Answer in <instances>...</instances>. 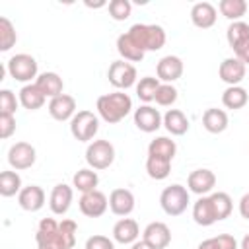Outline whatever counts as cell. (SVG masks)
I'll use <instances>...</instances> for the list:
<instances>
[{
    "instance_id": "cell-1",
    "label": "cell",
    "mask_w": 249,
    "mask_h": 249,
    "mask_svg": "<svg viewBox=\"0 0 249 249\" xmlns=\"http://www.w3.org/2000/svg\"><path fill=\"white\" fill-rule=\"evenodd\" d=\"M97 113L99 117L109 123V124H115V123H121L132 109V99L123 93V91H113V93H105L101 97H97Z\"/></svg>"
},
{
    "instance_id": "cell-2",
    "label": "cell",
    "mask_w": 249,
    "mask_h": 249,
    "mask_svg": "<svg viewBox=\"0 0 249 249\" xmlns=\"http://www.w3.org/2000/svg\"><path fill=\"white\" fill-rule=\"evenodd\" d=\"M128 37L136 43L138 49L146 51H160L165 45V31L161 25L154 23H134L128 31Z\"/></svg>"
},
{
    "instance_id": "cell-3",
    "label": "cell",
    "mask_w": 249,
    "mask_h": 249,
    "mask_svg": "<svg viewBox=\"0 0 249 249\" xmlns=\"http://www.w3.org/2000/svg\"><path fill=\"white\" fill-rule=\"evenodd\" d=\"M160 204H161V210L167 216H179L189 206V191L183 185H179V183L169 185V187H165L161 191Z\"/></svg>"
},
{
    "instance_id": "cell-4",
    "label": "cell",
    "mask_w": 249,
    "mask_h": 249,
    "mask_svg": "<svg viewBox=\"0 0 249 249\" xmlns=\"http://www.w3.org/2000/svg\"><path fill=\"white\" fill-rule=\"evenodd\" d=\"M99 130V119L91 111H78L70 121V132L78 142H89Z\"/></svg>"
},
{
    "instance_id": "cell-5",
    "label": "cell",
    "mask_w": 249,
    "mask_h": 249,
    "mask_svg": "<svg viewBox=\"0 0 249 249\" xmlns=\"http://www.w3.org/2000/svg\"><path fill=\"white\" fill-rule=\"evenodd\" d=\"M86 161L91 169H107L115 161V146L109 140H93L86 148Z\"/></svg>"
},
{
    "instance_id": "cell-6",
    "label": "cell",
    "mask_w": 249,
    "mask_h": 249,
    "mask_svg": "<svg viewBox=\"0 0 249 249\" xmlns=\"http://www.w3.org/2000/svg\"><path fill=\"white\" fill-rule=\"evenodd\" d=\"M6 70L16 82H31L37 78V60L27 53H19L8 60Z\"/></svg>"
},
{
    "instance_id": "cell-7",
    "label": "cell",
    "mask_w": 249,
    "mask_h": 249,
    "mask_svg": "<svg viewBox=\"0 0 249 249\" xmlns=\"http://www.w3.org/2000/svg\"><path fill=\"white\" fill-rule=\"evenodd\" d=\"M107 78L117 89H126L136 84V68L126 60H115L107 70Z\"/></svg>"
},
{
    "instance_id": "cell-8",
    "label": "cell",
    "mask_w": 249,
    "mask_h": 249,
    "mask_svg": "<svg viewBox=\"0 0 249 249\" xmlns=\"http://www.w3.org/2000/svg\"><path fill=\"white\" fill-rule=\"evenodd\" d=\"M37 160V152L31 144L27 142H16L10 146L8 150V163L16 169V171H21V169H29Z\"/></svg>"
},
{
    "instance_id": "cell-9",
    "label": "cell",
    "mask_w": 249,
    "mask_h": 249,
    "mask_svg": "<svg viewBox=\"0 0 249 249\" xmlns=\"http://www.w3.org/2000/svg\"><path fill=\"white\" fill-rule=\"evenodd\" d=\"M78 206H80V212L88 218H99L105 214L107 206H109V198L101 193V191H89V193H84L78 200Z\"/></svg>"
},
{
    "instance_id": "cell-10",
    "label": "cell",
    "mask_w": 249,
    "mask_h": 249,
    "mask_svg": "<svg viewBox=\"0 0 249 249\" xmlns=\"http://www.w3.org/2000/svg\"><path fill=\"white\" fill-rule=\"evenodd\" d=\"M134 124L142 132H156L163 124V117L152 105H140L134 111Z\"/></svg>"
},
{
    "instance_id": "cell-11",
    "label": "cell",
    "mask_w": 249,
    "mask_h": 249,
    "mask_svg": "<svg viewBox=\"0 0 249 249\" xmlns=\"http://www.w3.org/2000/svg\"><path fill=\"white\" fill-rule=\"evenodd\" d=\"M187 187L191 193L204 196L216 187V175L210 169H195L187 177Z\"/></svg>"
},
{
    "instance_id": "cell-12",
    "label": "cell",
    "mask_w": 249,
    "mask_h": 249,
    "mask_svg": "<svg viewBox=\"0 0 249 249\" xmlns=\"http://www.w3.org/2000/svg\"><path fill=\"white\" fill-rule=\"evenodd\" d=\"M142 239L154 249H165L171 243V230L163 222H150L142 231Z\"/></svg>"
},
{
    "instance_id": "cell-13",
    "label": "cell",
    "mask_w": 249,
    "mask_h": 249,
    "mask_svg": "<svg viewBox=\"0 0 249 249\" xmlns=\"http://www.w3.org/2000/svg\"><path fill=\"white\" fill-rule=\"evenodd\" d=\"M49 115L54 121H72L76 115V99L68 93H60L49 101Z\"/></svg>"
},
{
    "instance_id": "cell-14",
    "label": "cell",
    "mask_w": 249,
    "mask_h": 249,
    "mask_svg": "<svg viewBox=\"0 0 249 249\" xmlns=\"http://www.w3.org/2000/svg\"><path fill=\"white\" fill-rule=\"evenodd\" d=\"M156 74H158V80L171 84L183 76V60L175 54H167V56L160 58V62L156 66Z\"/></svg>"
},
{
    "instance_id": "cell-15",
    "label": "cell",
    "mask_w": 249,
    "mask_h": 249,
    "mask_svg": "<svg viewBox=\"0 0 249 249\" xmlns=\"http://www.w3.org/2000/svg\"><path fill=\"white\" fill-rule=\"evenodd\" d=\"M218 76L228 86H239V82L245 78V64L235 56L224 58L218 68Z\"/></svg>"
},
{
    "instance_id": "cell-16",
    "label": "cell",
    "mask_w": 249,
    "mask_h": 249,
    "mask_svg": "<svg viewBox=\"0 0 249 249\" xmlns=\"http://www.w3.org/2000/svg\"><path fill=\"white\" fill-rule=\"evenodd\" d=\"M70 204H72V187H68L64 183L54 185L51 191V196H49V206H51L53 214H56V216L66 214Z\"/></svg>"
},
{
    "instance_id": "cell-17",
    "label": "cell",
    "mask_w": 249,
    "mask_h": 249,
    "mask_svg": "<svg viewBox=\"0 0 249 249\" xmlns=\"http://www.w3.org/2000/svg\"><path fill=\"white\" fill-rule=\"evenodd\" d=\"M109 208L115 216H128L134 210V195L128 189H115L109 195Z\"/></svg>"
},
{
    "instance_id": "cell-18",
    "label": "cell",
    "mask_w": 249,
    "mask_h": 249,
    "mask_svg": "<svg viewBox=\"0 0 249 249\" xmlns=\"http://www.w3.org/2000/svg\"><path fill=\"white\" fill-rule=\"evenodd\" d=\"M18 202L25 212H37L45 204V191L39 185L23 187L18 195Z\"/></svg>"
},
{
    "instance_id": "cell-19",
    "label": "cell",
    "mask_w": 249,
    "mask_h": 249,
    "mask_svg": "<svg viewBox=\"0 0 249 249\" xmlns=\"http://www.w3.org/2000/svg\"><path fill=\"white\" fill-rule=\"evenodd\" d=\"M138 235H140V228H138L136 220H132V218H121L113 226V239L117 243L132 245L134 241H138Z\"/></svg>"
},
{
    "instance_id": "cell-20",
    "label": "cell",
    "mask_w": 249,
    "mask_h": 249,
    "mask_svg": "<svg viewBox=\"0 0 249 249\" xmlns=\"http://www.w3.org/2000/svg\"><path fill=\"white\" fill-rule=\"evenodd\" d=\"M216 18H218V12L210 2H196L191 8V21L200 29L212 27L216 23Z\"/></svg>"
},
{
    "instance_id": "cell-21",
    "label": "cell",
    "mask_w": 249,
    "mask_h": 249,
    "mask_svg": "<svg viewBox=\"0 0 249 249\" xmlns=\"http://www.w3.org/2000/svg\"><path fill=\"white\" fill-rule=\"evenodd\" d=\"M35 86L45 93V97H56L62 93L64 89V84H62V78L56 74V72H43L37 76L35 80Z\"/></svg>"
},
{
    "instance_id": "cell-22",
    "label": "cell",
    "mask_w": 249,
    "mask_h": 249,
    "mask_svg": "<svg viewBox=\"0 0 249 249\" xmlns=\"http://www.w3.org/2000/svg\"><path fill=\"white\" fill-rule=\"evenodd\" d=\"M202 126L210 132V134H220L228 128V113L216 107H210L204 111L202 115Z\"/></svg>"
},
{
    "instance_id": "cell-23",
    "label": "cell",
    "mask_w": 249,
    "mask_h": 249,
    "mask_svg": "<svg viewBox=\"0 0 249 249\" xmlns=\"http://www.w3.org/2000/svg\"><path fill=\"white\" fill-rule=\"evenodd\" d=\"M193 220L198 224V226H212L216 220V214H214V208H212V202H210V196H200L195 204H193Z\"/></svg>"
},
{
    "instance_id": "cell-24",
    "label": "cell",
    "mask_w": 249,
    "mask_h": 249,
    "mask_svg": "<svg viewBox=\"0 0 249 249\" xmlns=\"http://www.w3.org/2000/svg\"><path fill=\"white\" fill-rule=\"evenodd\" d=\"M163 126L169 134L173 136H183L187 130H189V119L185 117L183 111L179 109H169L165 115H163Z\"/></svg>"
},
{
    "instance_id": "cell-25",
    "label": "cell",
    "mask_w": 249,
    "mask_h": 249,
    "mask_svg": "<svg viewBox=\"0 0 249 249\" xmlns=\"http://www.w3.org/2000/svg\"><path fill=\"white\" fill-rule=\"evenodd\" d=\"M45 93L35 86V84H27V86H23L21 89H19V103L25 107V109H29V111H37V109H41L43 105H45Z\"/></svg>"
},
{
    "instance_id": "cell-26",
    "label": "cell",
    "mask_w": 249,
    "mask_h": 249,
    "mask_svg": "<svg viewBox=\"0 0 249 249\" xmlns=\"http://www.w3.org/2000/svg\"><path fill=\"white\" fill-rule=\"evenodd\" d=\"M117 51L123 56V60H128V62H140L146 54L142 49L136 47V43L128 37V33H123L117 37Z\"/></svg>"
},
{
    "instance_id": "cell-27",
    "label": "cell",
    "mask_w": 249,
    "mask_h": 249,
    "mask_svg": "<svg viewBox=\"0 0 249 249\" xmlns=\"http://www.w3.org/2000/svg\"><path fill=\"white\" fill-rule=\"evenodd\" d=\"M247 99H249V93H247V89L241 88V86H228V88L224 89V93H222V103H224V107H226V109H233V111L245 107V105H247Z\"/></svg>"
},
{
    "instance_id": "cell-28",
    "label": "cell",
    "mask_w": 249,
    "mask_h": 249,
    "mask_svg": "<svg viewBox=\"0 0 249 249\" xmlns=\"http://www.w3.org/2000/svg\"><path fill=\"white\" fill-rule=\"evenodd\" d=\"M99 183V177H97V171L91 169V167H84V169H78L72 177V185L84 195V193H89V191H95Z\"/></svg>"
},
{
    "instance_id": "cell-29",
    "label": "cell",
    "mask_w": 249,
    "mask_h": 249,
    "mask_svg": "<svg viewBox=\"0 0 249 249\" xmlns=\"http://www.w3.org/2000/svg\"><path fill=\"white\" fill-rule=\"evenodd\" d=\"M175 152H177V146H175V142H173L171 138H167V136H158V138H154V140L150 142V146H148V156L163 158V160H169V161L173 160Z\"/></svg>"
},
{
    "instance_id": "cell-30",
    "label": "cell",
    "mask_w": 249,
    "mask_h": 249,
    "mask_svg": "<svg viewBox=\"0 0 249 249\" xmlns=\"http://www.w3.org/2000/svg\"><path fill=\"white\" fill-rule=\"evenodd\" d=\"M218 10L230 21H241V18L247 12V2L245 0H220Z\"/></svg>"
},
{
    "instance_id": "cell-31",
    "label": "cell",
    "mask_w": 249,
    "mask_h": 249,
    "mask_svg": "<svg viewBox=\"0 0 249 249\" xmlns=\"http://www.w3.org/2000/svg\"><path fill=\"white\" fill-rule=\"evenodd\" d=\"M210 202H212V208H214V214H216V220H226L230 214H231V208H233V200L228 193L224 191H218V193H212L210 195Z\"/></svg>"
},
{
    "instance_id": "cell-32",
    "label": "cell",
    "mask_w": 249,
    "mask_h": 249,
    "mask_svg": "<svg viewBox=\"0 0 249 249\" xmlns=\"http://www.w3.org/2000/svg\"><path fill=\"white\" fill-rule=\"evenodd\" d=\"M160 80L154 78V76H144L140 78V82L136 84V95L140 101H144V105H148L150 101L156 99V93H158V88H160Z\"/></svg>"
},
{
    "instance_id": "cell-33",
    "label": "cell",
    "mask_w": 249,
    "mask_h": 249,
    "mask_svg": "<svg viewBox=\"0 0 249 249\" xmlns=\"http://www.w3.org/2000/svg\"><path fill=\"white\" fill-rule=\"evenodd\" d=\"M146 171L152 179L161 181L171 173V161L163 160V158H156V156H148L146 160Z\"/></svg>"
},
{
    "instance_id": "cell-34",
    "label": "cell",
    "mask_w": 249,
    "mask_h": 249,
    "mask_svg": "<svg viewBox=\"0 0 249 249\" xmlns=\"http://www.w3.org/2000/svg\"><path fill=\"white\" fill-rule=\"evenodd\" d=\"M21 191V177L18 171H2L0 173V195L2 196H14Z\"/></svg>"
},
{
    "instance_id": "cell-35",
    "label": "cell",
    "mask_w": 249,
    "mask_h": 249,
    "mask_svg": "<svg viewBox=\"0 0 249 249\" xmlns=\"http://www.w3.org/2000/svg\"><path fill=\"white\" fill-rule=\"evenodd\" d=\"M226 39H228L230 47L235 49L239 43L249 39V23H245V21H231L228 31H226Z\"/></svg>"
},
{
    "instance_id": "cell-36",
    "label": "cell",
    "mask_w": 249,
    "mask_h": 249,
    "mask_svg": "<svg viewBox=\"0 0 249 249\" xmlns=\"http://www.w3.org/2000/svg\"><path fill=\"white\" fill-rule=\"evenodd\" d=\"M18 41L16 35V27L12 25V21L8 18H0V51L6 53L10 51Z\"/></svg>"
},
{
    "instance_id": "cell-37",
    "label": "cell",
    "mask_w": 249,
    "mask_h": 249,
    "mask_svg": "<svg viewBox=\"0 0 249 249\" xmlns=\"http://www.w3.org/2000/svg\"><path fill=\"white\" fill-rule=\"evenodd\" d=\"M76 231H78V226L74 220H62L58 224V233H60V243H62V249H72L74 243H76Z\"/></svg>"
},
{
    "instance_id": "cell-38",
    "label": "cell",
    "mask_w": 249,
    "mask_h": 249,
    "mask_svg": "<svg viewBox=\"0 0 249 249\" xmlns=\"http://www.w3.org/2000/svg\"><path fill=\"white\" fill-rule=\"evenodd\" d=\"M107 10L115 21H124L132 12V4L128 0H111L107 4Z\"/></svg>"
},
{
    "instance_id": "cell-39",
    "label": "cell",
    "mask_w": 249,
    "mask_h": 249,
    "mask_svg": "<svg viewBox=\"0 0 249 249\" xmlns=\"http://www.w3.org/2000/svg\"><path fill=\"white\" fill-rule=\"evenodd\" d=\"M158 105L161 107H171L175 101H177V89L175 86L171 84H161L158 88V93H156V99H154Z\"/></svg>"
},
{
    "instance_id": "cell-40",
    "label": "cell",
    "mask_w": 249,
    "mask_h": 249,
    "mask_svg": "<svg viewBox=\"0 0 249 249\" xmlns=\"http://www.w3.org/2000/svg\"><path fill=\"white\" fill-rule=\"evenodd\" d=\"M18 109V99L12 89L0 91V115H14Z\"/></svg>"
},
{
    "instance_id": "cell-41",
    "label": "cell",
    "mask_w": 249,
    "mask_h": 249,
    "mask_svg": "<svg viewBox=\"0 0 249 249\" xmlns=\"http://www.w3.org/2000/svg\"><path fill=\"white\" fill-rule=\"evenodd\" d=\"M210 241H212V249H239L235 237L230 233H220L216 237H210Z\"/></svg>"
},
{
    "instance_id": "cell-42",
    "label": "cell",
    "mask_w": 249,
    "mask_h": 249,
    "mask_svg": "<svg viewBox=\"0 0 249 249\" xmlns=\"http://www.w3.org/2000/svg\"><path fill=\"white\" fill-rule=\"evenodd\" d=\"M86 249H115V243L107 235H91L86 241Z\"/></svg>"
},
{
    "instance_id": "cell-43",
    "label": "cell",
    "mask_w": 249,
    "mask_h": 249,
    "mask_svg": "<svg viewBox=\"0 0 249 249\" xmlns=\"http://www.w3.org/2000/svg\"><path fill=\"white\" fill-rule=\"evenodd\" d=\"M16 132L14 115H0V138H10Z\"/></svg>"
},
{
    "instance_id": "cell-44",
    "label": "cell",
    "mask_w": 249,
    "mask_h": 249,
    "mask_svg": "<svg viewBox=\"0 0 249 249\" xmlns=\"http://www.w3.org/2000/svg\"><path fill=\"white\" fill-rule=\"evenodd\" d=\"M233 53H235V58H239L243 64H249V39H245L243 43H239L233 49Z\"/></svg>"
},
{
    "instance_id": "cell-45",
    "label": "cell",
    "mask_w": 249,
    "mask_h": 249,
    "mask_svg": "<svg viewBox=\"0 0 249 249\" xmlns=\"http://www.w3.org/2000/svg\"><path fill=\"white\" fill-rule=\"evenodd\" d=\"M239 214H241V218L249 220V193H245L239 200Z\"/></svg>"
},
{
    "instance_id": "cell-46",
    "label": "cell",
    "mask_w": 249,
    "mask_h": 249,
    "mask_svg": "<svg viewBox=\"0 0 249 249\" xmlns=\"http://www.w3.org/2000/svg\"><path fill=\"white\" fill-rule=\"evenodd\" d=\"M130 249H154L150 243H146L144 239H140V241H134L132 245H130Z\"/></svg>"
},
{
    "instance_id": "cell-47",
    "label": "cell",
    "mask_w": 249,
    "mask_h": 249,
    "mask_svg": "<svg viewBox=\"0 0 249 249\" xmlns=\"http://www.w3.org/2000/svg\"><path fill=\"white\" fill-rule=\"evenodd\" d=\"M196 249H212V241H210V237H208V239H204V241H200Z\"/></svg>"
},
{
    "instance_id": "cell-48",
    "label": "cell",
    "mask_w": 249,
    "mask_h": 249,
    "mask_svg": "<svg viewBox=\"0 0 249 249\" xmlns=\"http://www.w3.org/2000/svg\"><path fill=\"white\" fill-rule=\"evenodd\" d=\"M239 249H249V233H245V237L239 243Z\"/></svg>"
}]
</instances>
